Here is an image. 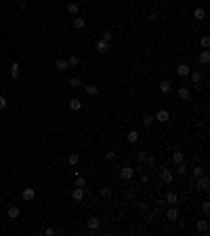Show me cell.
<instances>
[{
    "label": "cell",
    "instance_id": "6da1fadb",
    "mask_svg": "<svg viewBox=\"0 0 210 236\" xmlns=\"http://www.w3.org/2000/svg\"><path fill=\"white\" fill-rule=\"evenodd\" d=\"M168 118H170V114H168L166 110H160V112L156 114V120H158V122H168Z\"/></svg>",
    "mask_w": 210,
    "mask_h": 236
},
{
    "label": "cell",
    "instance_id": "7a4b0ae2",
    "mask_svg": "<svg viewBox=\"0 0 210 236\" xmlns=\"http://www.w3.org/2000/svg\"><path fill=\"white\" fill-rule=\"evenodd\" d=\"M132 175H134V169H130V167H124V169L120 171V177H122V179H130Z\"/></svg>",
    "mask_w": 210,
    "mask_h": 236
},
{
    "label": "cell",
    "instance_id": "3957f363",
    "mask_svg": "<svg viewBox=\"0 0 210 236\" xmlns=\"http://www.w3.org/2000/svg\"><path fill=\"white\" fill-rule=\"evenodd\" d=\"M176 72H179V76H189L191 68H189L187 63H183V65H179V68H176Z\"/></svg>",
    "mask_w": 210,
    "mask_h": 236
},
{
    "label": "cell",
    "instance_id": "277c9868",
    "mask_svg": "<svg viewBox=\"0 0 210 236\" xmlns=\"http://www.w3.org/2000/svg\"><path fill=\"white\" fill-rule=\"evenodd\" d=\"M23 198H25V200H34V198H36L34 188H25V190H23Z\"/></svg>",
    "mask_w": 210,
    "mask_h": 236
},
{
    "label": "cell",
    "instance_id": "5b68a950",
    "mask_svg": "<svg viewBox=\"0 0 210 236\" xmlns=\"http://www.w3.org/2000/svg\"><path fill=\"white\" fill-rule=\"evenodd\" d=\"M55 65H57V70H59V72H63V70H67V68H69L67 59H57V63H55Z\"/></svg>",
    "mask_w": 210,
    "mask_h": 236
},
{
    "label": "cell",
    "instance_id": "8992f818",
    "mask_svg": "<svg viewBox=\"0 0 210 236\" xmlns=\"http://www.w3.org/2000/svg\"><path fill=\"white\" fill-rule=\"evenodd\" d=\"M11 76H13V80H19V78H21V74H19V63H13V68H11Z\"/></svg>",
    "mask_w": 210,
    "mask_h": 236
},
{
    "label": "cell",
    "instance_id": "52a82bcc",
    "mask_svg": "<svg viewBox=\"0 0 210 236\" xmlns=\"http://www.w3.org/2000/svg\"><path fill=\"white\" fill-rule=\"evenodd\" d=\"M69 108H72V110H74V112H78V110H80V108H82V101H80V99H76V97H74V99H69Z\"/></svg>",
    "mask_w": 210,
    "mask_h": 236
},
{
    "label": "cell",
    "instance_id": "ba28073f",
    "mask_svg": "<svg viewBox=\"0 0 210 236\" xmlns=\"http://www.w3.org/2000/svg\"><path fill=\"white\" fill-rule=\"evenodd\" d=\"M162 181H164V184H172V173L168 171L166 167H164V171H162Z\"/></svg>",
    "mask_w": 210,
    "mask_h": 236
},
{
    "label": "cell",
    "instance_id": "9c48e42d",
    "mask_svg": "<svg viewBox=\"0 0 210 236\" xmlns=\"http://www.w3.org/2000/svg\"><path fill=\"white\" fill-rule=\"evenodd\" d=\"M208 61H210V53L208 51H202V53H200V63H202V65H208Z\"/></svg>",
    "mask_w": 210,
    "mask_h": 236
},
{
    "label": "cell",
    "instance_id": "30bf717a",
    "mask_svg": "<svg viewBox=\"0 0 210 236\" xmlns=\"http://www.w3.org/2000/svg\"><path fill=\"white\" fill-rule=\"evenodd\" d=\"M195 230H198V232H206V230H208V221H206V219H200L198 226H195Z\"/></svg>",
    "mask_w": 210,
    "mask_h": 236
},
{
    "label": "cell",
    "instance_id": "8fae6325",
    "mask_svg": "<svg viewBox=\"0 0 210 236\" xmlns=\"http://www.w3.org/2000/svg\"><path fill=\"white\" fill-rule=\"evenodd\" d=\"M153 120H156V116H153V114H149V112H147V114L143 116V125H145V127H149V125H151Z\"/></svg>",
    "mask_w": 210,
    "mask_h": 236
},
{
    "label": "cell",
    "instance_id": "7c38bea8",
    "mask_svg": "<svg viewBox=\"0 0 210 236\" xmlns=\"http://www.w3.org/2000/svg\"><path fill=\"white\" fill-rule=\"evenodd\" d=\"M72 196H74V200H82V198H84V190L82 188H76L74 192H72Z\"/></svg>",
    "mask_w": 210,
    "mask_h": 236
},
{
    "label": "cell",
    "instance_id": "4fadbf2b",
    "mask_svg": "<svg viewBox=\"0 0 210 236\" xmlns=\"http://www.w3.org/2000/svg\"><path fill=\"white\" fill-rule=\"evenodd\" d=\"M84 25H86V21H84L82 17H76V19H74V28H76V30H82Z\"/></svg>",
    "mask_w": 210,
    "mask_h": 236
},
{
    "label": "cell",
    "instance_id": "5bb4252c",
    "mask_svg": "<svg viewBox=\"0 0 210 236\" xmlns=\"http://www.w3.org/2000/svg\"><path fill=\"white\" fill-rule=\"evenodd\" d=\"M170 89H172V82H170V80H164V82L160 85V91H162V93H168Z\"/></svg>",
    "mask_w": 210,
    "mask_h": 236
},
{
    "label": "cell",
    "instance_id": "9a60e30c",
    "mask_svg": "<svg viewBox=\"0 0 210 236\" xmlns=\"http://www.w3.org/2000/svg\"><path fill=\"white\" fill-rule=\"evenodd\" d=\"M6 213H8V217H11V219H17V217H19V209H17V207H11Z\"/></svg>",
    "mask_w": 210,
    "mask_h": 236
},
{
    "label": "cell",
    "instance_id": "2e32d148",
    "mask_svg": "<svg viewBox=\"0 0 210 236\" xmlns=\"http://www.w3.org/2000/svg\"><path fill=\"white\" fill-rule=\"evenodd\" d=\"M97 48H99V53H107V42L105 40H97Z\"/></svg>",
    "mask_w": 210,
    "mask_h": 236
},
{
    "label": "cell",
    "instance_id": "e0dca14e",
    "mask_svg": "<svg viewBox=\"0 0 210 236\" xmlns=\"http://www.w3.org/2000/svg\"><path fill=\"white\" fill-rule=\"evenodd\" d=\"M179 99H189V89L181 87V89H179Z\"/></svg>",
    "mask_w": 210,
    "mask_h": 236
},
{
    "label": "cell",
    "instance_id": "ac0fdd59",
    "mask_svg": "<svg viewBox=\"0 0 210 236\" xmlns=\"http://www.w3.org/2000/svg\"><path fill=\"white\" fill-rule=\"evenodd\" d=\"M88 228H90V230H97V228H99V219H97V217H90V219H88Z\"/></svg>",
    "mask_w": 210,
    "mask_h": 236
},
{
    "label": "cell",
    "instance_id": "d6986e66",
    "mask_svg": "<svg viewBox=\"0 0 210 236\" xmlns=\"http://www.w3.org/2000/svg\"><path fill=\"white\" fill-rule=\"evenodd\" d=\"M126 137H128V141H130V143L139 141V133H137V131H130V133H128V135H126Z\"/></svg>",
    "mask_w": 210,
    "mask_h": 236
},
{
    "label": "cell",
    "instance_id": "ffe728a7",
    "mask_svg": "<svg viewBox=\"0 0 210 236\" xmlns=\"http://www.w3.org/2000/svg\"><path fill=\"white\" fill-rule=\"evenodd\" d=\"M166 217H168V219H170V221H174V219L179 217V211H176V209H170V211H168V213H166Z\"/></svg>",
    "mask_w": 210,
    "mask_h": 236
},
{
    "label": "cell",
    "instance_id": "44dd1931",
    "mask_svg": "<svg viewBox=\"0 0 210 236\" xmlns=\"http://www.w3.org/2000/svg\"><path fill=\"white\" fill-rule=\"evenodd\" d=\"M86 93L88 95H97L99 93V87H97V85H88V87H86Z\"/></svg>",
    "mask_w": 210,
    "mask_h": 236
},
{
    "label": "cell",
    "instance_id": "7402d4cb",
    "mask_svg": "<svg viewBox=\"0 0 210 236\" xmlns=\"http://www.w3.org/2000/svg\"><path fill=\"white\" fill-rule=\"evenodd\" d=\"M198 186H200V190H208V177H202V179H200V181H198Z\"/></svg>",
    "mask_w": 210,
    "mask_h": 236
},
{
    "label": "cell",
    "instance_id": "603a6c76",
    "mask_svg": "<svg viewBox=\"0 0 210 236\" xmlns=\"http://www.w3.org/2000/svg\"><path fill=\"white\" fill-rule=\"evenodd\" d=\"M193 15H195V19H204V17H206V11H204V8H195Z\"/></svg>",
    "mask_w": 210,
    "mask_h": 236
},
{
    "label": "cell",
    "instance_id": "cb8c5ba5",
    "mask_svg": "<svg viewBox=\"0 0 210 236\" xmlns=\"http://www.w3.org/2000/svg\"><path fill=\"white\" fill-rule=\"evenodd\" d=\"M189 74H191V82H195V85L202 80V74H200V72H189Z\"/></svg>",
    "mask_w": 210,
    "mask_h": 236
},
{
    "label": "cell",
    "instance_id": "d4e9b609",
    "mask_svg": "<svg viewBox=\"0 0 210 236\" xmlns=\"http://www.w3.org/2000/svg\"><path fill=\"white\" fill-rule=\"evenodd\" d=\"M172 160H174L176 165H183V160H185V158H183V154H181V152H174V156H172Z\"/></svg>",
    "mask_w": 210,
    "mask_h": 236
},
{
    "label": "cell",
    "instance_id": "484cf974",
    "mask_svg": "<svg viewBox=\"0 0 210 236\" xmlns=\"http://www.w3.org/2000/svg\"><path fill=\"white\" fill-rule=\"evenodd\" d=\"M69 87H72V89H78V87H80V78H76V76L69 78Z\"/></svg>",
    "mask_w": 210,
    "mask_h": 236
},
{
    "label": "cell",
    "instance_id": "4316f807",
    "mask_svg": "<svg viewBox=\"0 0 210 236\" xmlns=\"http://www.w3.org/2000/svg\"><path fill=\"white\" fill-rule=\"evenodd\" d=\"M166 200H168V202H176V200H179V196H176L174 192H168V194H166Z\"/></svg>",
    "mask_w": 210,
    "mask_h": 236
},
{
    "label": "cell",
    "instance_id": "83f0119b",
    "mask_svg": "<svg viewBox=\"0 0 210 236\" xmlns=\"http://www.w3.org/2000/svg\"><path fill=\"white\" fill-rule=\"evenodd\" d=\"M78 8H80V6H78V4H76V2H74V4H69V6H67V11H69V13H72V15H76V13H78Z\"/></svg>",
    "mask_w": 210,
    "mask_h": 236
},
{
    "label": "cell",
    "instance_id": "f1b7e54d",
    "mask_svg": "<svg viewBox=\"0 0 210 236\" xmlns=\"http://www.w3.org/2000/svg\"><path fill=\"white\" fill-rule=\"evenodd\" d=\"M78 162H80V156H78V154H72V156H69V165H78Z\"/></svg>",
    "mask_w": 210,
    "mask_h": 236
},
{
    "label": "cell",
    "instance_id": "f546056e",
    "mask_svg": "<svg viewBox=\"0 0 210 236\" xmlns=\"http://www.w3.org/2000/svg\"><path fill=\"white\" fill-rule=\"evenodd\" d=\"M67 63H69V65H78V63H80V59H78V57H69V59H67Z\"/></svg>",
    "mask_w": 210,
    "mask_h": 236
},
{
    "label": "cell",
    "instance_id": "4dcf8cb0",
    "mask_svg": "<svg viewBox=\"0 0 210 236\" xmlns=\"http://www.w3.org/2000/svg\"><path fill=\"white\" fill-rule=\"evenodd\" d=\"M193 175H195V177H202V175H204V169H202V167L193 169Z\"/></svg>",
    "mask_w": 210,
    "mask_h": 236
},
{
    "label": "cell",
    "instance_id": "1f68e13d",
    "mask_svg": "<svg viewBox=\"0 0 210 236\" xmlns=\"http://www.w3.org/2000/svg\"><path fill=\"white\" fill-rule=\"evenodd\" d=\"M208 45H210V38H208V36H204V38H202V47L208 48Z\"/></svg>",
    "mask_w": 210,
    "mask_h": 236
},
{
    "label": "cell",
    "instance_id": "d6a6232c",
    "mask_svg": "<svg viewBox=\"0 0 210 236\" xmlns=\"http://www.w3.org/2000/svg\"><path fill=\"white\" fill-rule=\"evenodd\" d=\"M76 186H78V188H82V186H84V177H80V175H78V179H76Z\"/></svg>",
    "mask_w": 210,
    "mask_h": 236
},
{
    "label": "cell",
    "instance_id": "836d02e7",
    "mask_svg": "<svg viewBox=\"0 0 210 236\" xmlns=\"http://www.w3.org/2000/svg\"><path fill=\"white\" fill-rule=\"evenodd\" d=\"M103 40H105V42H109V40H111V34H109V32H105V34H103Z\"/></svg>",
    "mask_w": 210,
    "mask_h": 236
},
{
    "label": "cell",
    "instance_id": "e575fe53",
    "mask_svg": "<svg viewBox=\"0 0 210 236\" xmlns=\"http://www.w3.org/2000/svg\"><path fill=\"white\" fill-rule=\"evenodd\" d=\"M105 158H107V160H114V158H116V154H114V152H107V154H105Z\"/></svg>",
    "mask_w": 210,
    "mask_h": 236
},
{
    "label": "cell",
    "instance_id": "d590c367",
    "mask_svg": "<svg viewBox=\"0 0 210 236\" xmlns=\"http://www.w3.org/2000/svg\"><path fill=\"white\" fill-rule=\"evenodd\" d=\"M147 165H149V167H153V165H156V158H153V156H149V158H147Z\"/></svg>",
    "mask_w": 210,
    "mask_h": 236
},
{
    "label": "cell",
    "instance_id": "8d00e7d4",
    "mask_svg": "<svg viewBox=\"0 0 210 236\" xmlns=\"http://www.w3.org/2000/svg\"><path fill=\"white\" fill-rule=\"evenodd\" d=\"M2 108H6V99L0 95V110H2Z\"/></svg>",
    "mask_w": 210,
    "mask_h": 236
},
{
    "label": "cell",
    "instance_id": "74e56055",
    "mask_svg": "<svg viewBox=\"0 0 210 236\" xmlns=\"http://www.w3.org/2000/svg\"><path fill=\"white\" fill-rule=\"evenodd\" d=\"M202 209H204V213H208V211H210V202H204V204H202Z\"/></svg>",
    "mask_w": 210,
    "mask_h": 236
},
{
    "label": "cell",
    "instance_id": "f35d334b",
    "mask_svg": "<svg viewBox=\"0 0 210 236\" xmlns=\"http://www.w3.org/2000/svg\"><path fill=\"white\" fill-rule=\"evenodd\" d=\"M19 2H21V0H19Z\"/></svg>",
    "mask_w": 210,
    "mask_h": 236
}]
</instances>
